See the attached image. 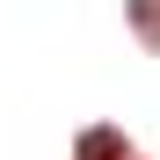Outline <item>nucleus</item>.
Wrapping results in <instances>:
<instances>
[{
  "label": "nucleus",
  "instance_id": "obj_1",
  "mask_svg": "<svg viewBox=\"0 0 160 160\" xmlns=\"http://www.w3.org/2000/svg\"><path fill=\"white\" fill-rule=\"evenodd\" d=\"M117 153H124V138H117V131H95V138L80 146V160H117Z\"/></svg>",
  "mask_w": 160,
  "mask_h": 160
}]
</instances>
